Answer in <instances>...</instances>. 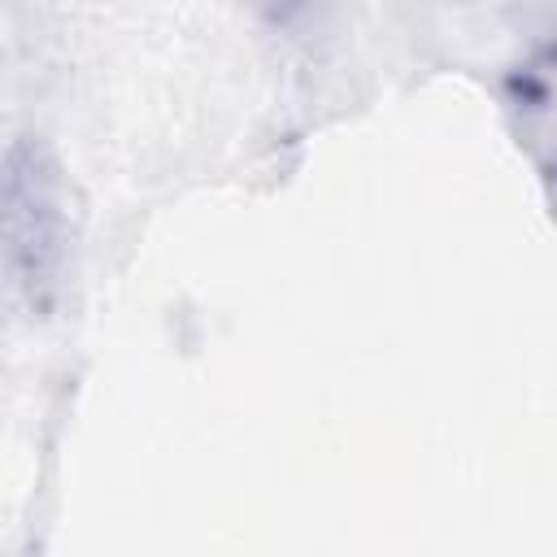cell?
Listing matches in <instances>:
<instances>
[{
  "label": "cell",
  "mask_w": 557,
  "mask_h": 557,
  "mask_svg": "<svg viewBox=\"0 0 557 557\" xmlns=\"http://www.w3.org/2000/svg\"><path fill=\"white\" fill-rule=\"evenodd\" d=\"M65 257V205L52 157L17 139L4 157V270L30 305L57 283Z\"/></svg>",
  "instance_id": "1"
}]
</instances>
